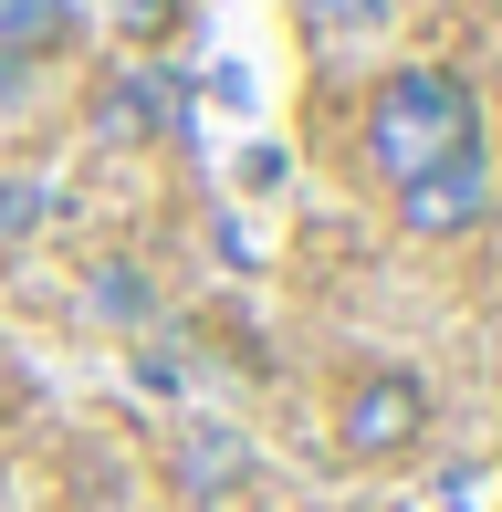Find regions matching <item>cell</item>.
Wrapping results in <instances>:
<instances>
[{"instance_id": "obj_1", "label": "cell", "mask_w": 502, "mask_h": 512, "mask_svg": "<svg viewBox=\"0 0 502 512\" xmlns=\"http://www.w3.org/2000/svg\"><path fill=\"white\" fill-rule=\"evenodd\" d=\"M471 147H482V95L450 63H398L367 95V168L387 189H408V178H429L440 157H471Z\"/></svg>"}, {"instance_id": "obj_2", "label": "cell", "mask_w": 502, "mask_h": 512, "mask_svg": "<svg viewBox=\"0 0 502 512\" xmlns=\"http://www.w3.org/2000/svg\"><path fill=\"white\" fill-rule=\"evenodd\" d=\"M429 439V377L419 366H356L346 387H335V450L356 460V471H387V460H408Z\"/></svg>"}, {"instance_id": "obj_3", "label": "cell", "mask_w": 502, "mask_h": 512, "mask_svg": "<svg viewBox=\"0 0 502 512\" xmlns=\"http://www.w3.org/2000/svg\"><path fill=\"white\" fill-rule=\"evenodd\" d=\"M178 84L168 74H147V63H126V74H105L95 95H84V136L95 147H116V157H136V147H157V136H178Z\"/></svg>"}, {"instance_id": "obj_4", "label": "cell", "mask_w": 502, "mask_h": 512, "mask_svg": "<svg viewBox=\"0 0 502 512\" xmlns=\"http://www.w3.org/2000/svg\"><path fill=\"white\" fill-rule=\"evenodd\" d=\"M482 220H492V157L482 147L440 157L429 178L398 189V230H408V241H461V230H482Z\"/></svg>"}, {"instance_id": "obj_5", "label": "cell", "mask_w": 502, "mask_h": 512, "mask_svg": "<svg viewBox=\"0 0 502 512\" xmlns=\"http://www.w3.org/2000/svg\"><path fill=\"white\" fill-rule=\"evenodd\" d=\"M74 53V0H0V63Z\"/></svg>"}, {"instance_id": "obj_6", "label": "cell", "mask_w": 502, "mask_h": 512, "mask_svg": "<svg viewBox=\"0 0 502 512\" xmlns=\"http://www.w3.org/2000/svg\"><path fill=\"white\" fill-rule=\"evenodd\" d=\"M178 481H189L199 502H220L241 481V439L231 429H189V439H178Z\"/></svg>"}, {"instance_id": "obj_7", "label": "cell", "mask_w": 502, "mask_h": 512, "mask_svg": "<svg viewBox=\"0 0 502 512\" xmlns=\"http://www.w3.org/2000/svg\"><path fill=\"white\" fill-rule=\"evenodd\" d=\"M105 21H116L136 53H157V42H168L178 21H189V0H105Z\"/></svg>"}, {"instance_id": "obj_8", "label": "cell", "mask_w": 502, "mask_h": 512, "mask_svg": "<svg viewBox=\"0 0 502 512\" xmlns=\"http://www.w3.org/2000/svg\"><path fill=\"white\" fill-rule=\"evenodd\" d=\"M95 304H105V314H147V283H136V262H105V272H95Z\"/></svg>"}, {"instance_id": "obj_9", "label": "cell", "mask_w": 502, "mask_h": 512, "mask_svg": "<svg viewBox=\"0 0 502 512\" xmlns=\"http://www.w3.org/2000/svg\"><path fill=\"white\" fill-rule=\"evenodd\" d=\"M314 32H377V0H304Z\"/></svg>"}]
</instances>
